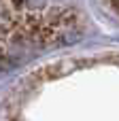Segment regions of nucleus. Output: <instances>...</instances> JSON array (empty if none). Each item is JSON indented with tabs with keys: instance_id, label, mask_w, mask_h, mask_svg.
<instances>
[{
	"instance_id": "obj_1",
	"label": "nucleus",
	"mask_w": 119,
	"mask_h": 121,
	"mask_svg": "<svg viewBox=\"0 0 119 121\" xmlns=\"http://www.w3.org/2000/svg\"><path fill=\"white\" fill-rule=\"evenodd\" d=\"M106 4H109V6H111V9L119 15V0H106Z\"/></svg>"
}]
</instances>
